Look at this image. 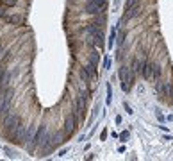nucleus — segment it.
Segmentation results:
<instances>
[{"mask_svg":"<svg viewBox=\"0 0 173 161\" xmlns=\"http://www.w3.org/2000/svg\"><path fill=\"white\" fill-rule=\"evenodd\" d=\"M123 109H125V113H127V114H132V113H134V109L128 106V102H123Z\"/></svg>","mask_w":173,"mask_h":161,"instance_id":"16","label":"nucleus"},{"mask_svg":"<svg viewBox=\"0 0 173 161\" xmlns=\"http://www.w3.org/2000/svg\"><path fill=\"white\" fill-rule=\"evenodd\" d=\"M105 38H104V31H100V32H96L95 36H91V41H93V45L96 49H100L102 52H104V49H105V41H104Z\"/></svg>","mask_w":173,"mask_h":161,"instance_id":"5","label":"nucleus"},{"mask_svg":"<svg viewBox=\"0 0 173 161\" xmlns=\"http://www.w3.org/2000/svg\"><path fill=\"white\" fill-rule=\"evenodd\" d=\"M105 89H107V97H105V104H107V106H111V104H113V84H111V82H107Z\"/></svg>","mask_w":173,"mask_h":161,"instance_id":"10","label":"nucleus"},{"mask_svg":"<svg viewBox=\"0 0 173 161\" xmlns=\"http://www.w3.org/2000/svg\"><path fill=\"white\" fill-rule=\"evenodd\" d=\"M143 13H145V11H143V4H141V2H138V4H136V6H132V7H125L123 16H125L127 20H134V18H139Z\"/></svg>","mask_w":173,"mask_h":161,"instance_id":"2","label":"nucleus"},{"mask_svg":"<svg viewBox=\"0 0 173 161\" xmlns=\"http://www.w3.org/2000/svg\"><path fill=\"white\" fill-rule=\"evenodd\" d=\"M96 114H98V106L93 109V113H91V118H89V122H88V124H93V120L96 118Z\"/></svg>","mask_w":173,"mask_h":161,"instance_id":"17","label":"nucleus"},{"mask_svg":"<svg viewBox=\"0 0 173 161\" xmlns=\"http://www.w3.org/2000/svg\"><path fill=\"white\" fill-rule=\"evenodd\" d=\"M118 75H120V82H121V89L125 91V93H128L130 91V88L134 86V81H136V72L132 70V68H127V66H120L118 70Z\"/></svg>","mask_w":173,"mask_h":161,"instance_id":"1","label":"nucleus"},{"mask_svg":"<svg viewBox=\"0 0 173 161\" xmlns=\"http://www.w3.org/2000/svg\"><path fill=\"white\" fill-rule=\"evenodd\" d=\"M0 4L6 6V7L9 9V7H14V6L18 4V0H0Z\"/></svg>","mask_w":173,"mask_h":161,"instance_id":"11","label":"nucleus"},{"mask_svg":"<svg viewBox=\"0 0 173 161\" xmlns=\"http://www.w3.org/2000/svg\"><path fill=\"white\" fill-rule=\"evenodd\" d=\"M86 2H93V4H98V6L107 7V0H86Z\"/></svg>","mask_w":173,"mask_h":161,"instance_id":"15","label":"nucleus"},{"mask_svg":"<svg viewBox=\"0 0 173 161\" xmlns=\"http://www.w3.org/2000/svg\"><path fill=\"white\" fill-rule=\"evenodd\" d=\"M45 134H47V127H45V125H39V129L36 131V134H34V138H32V140H34V145H32V147L43 143V136H45Z\"/></svg>","mask_w":173,"mask_h":161,"instance_id":"6","label":"nucleus"},{"mask_svg":"<svg viewBox=\"0 0 173 161\" xmlns=\"http://www.w3.org/2000/svg\"><path fill=\"white\" fill-rule=\"evenodd\" d=\"M109 68H111V56L105 54L104 56V70H109Z\"/></svg>","mask_w":173,"mask_h":161,"instance_id":"13","label":"nucleus"},{"mask_svg":"<svg viewBox=\"0 0 173 161\" xmlns=\"http://www.w3.org/2000/svg\"><path fill=\"white\" fill-rule=\"evenodd\" d=\"M120 142H123V143H127L128 142V138H130V132H128V131H123V132H120Z\"/></svg>","mask_w":173,"mask_h":161,"instance_id":"12","label":"nucleus"},{"mask_svg":"<svg viewBox=\"0 0 173 161\" xmlns=\"http://www.w3.org/2000/svg\"><path fill=\"white\" fill-rule=\"evenodd\" d=\"M166 120H168V122H173V113H171V114H168V117H166Z\"/></svg>","mask_w":173,"mask_h":161,"instance_id":"22","label":"nucleus"},{"mask_svg":"<svg viewBox=\"0 0 173 161\" xmlns=\"http://www.w3.org/2000/svg\"><path fill=\"white\" fill-rule=\"evenodd\" d=\"M4 20L9 21V24H14V25L23 24V16H18V14H4Z\"/></svg>","mask_w":173,"mask_h":161,"instance_id":"8","label":"nucleus"},{"mask_svg":"<svg viewBox=\"0 0 173 161\" xmlns=\"http://www.w3.org/2000/svg\"><path fill=\"white\" fill-rule=\"evenodd\" d=\"M162 140H166V142H169V140H173V136H169V134H164V138Z\"/></svg>","mask_w":173,"mask_h":161,"instance_id":"21","label":"nucleus"},{"mask_svg":"<svg viewBox=\"0 0 173 161\" xmlns=\"http://www.w3.org/2000/svg\"><path fill=\"white\" fill-rule=\"evenodd\" d=\"M0 93H2V84H0Z\"/></svg>","mask_w":173,"mask_h":161,"instance_id":"23","label":"nucleus"},{"mask_svg":"<svg viewBox=\"0 0 173 161\" xmlns=\"http://www.w3.org/2000/svg\"><path fill=\"white\" fill-rule=\"evenodd\" d=\"M121 122H123V117H121V114H116V117H114V124H118V125H120Z\"/></svg>","mask_w":173,"mask_h":161,"instance_id":"19","label":"nucleus"},{"mask_svg":"<svg viewBox=\"0 0 173 161\" xmlns=\"http://www.w3.org/2000/svg\"><path fill=\"white\" fill-rule=\"evenodd\" d=\"M155 118H157V120H159L161 124H164V122H166V117H164V114H162V111H161L159 107L155 109Z\"/></svg>","mask_w":173,"mask_h":161,"instance_id":"14","label":"nucleus"},{"mask_svg":"<svg viewBox=\"0 0 173 161\" xmlns=\"http://www.w3.org/2000/svg\"><path fill=\"white\" fill-rule=\"evenodd\" d=\"M127 36H128V31L118 29V34H116V49H118V47H123V45H125Z\"/></svg>","mask_w":173,"mask_h":161,"instance_id":"7","label":"nucleus"},{"mask_svg":"<svg viewBox=\"0 0 173 161\" xmlns=\"http://www.w3.org/2000/svg\"><path fill=\"white\" fill-rule=\"evenodd\" d=\"M107 136H109V131L104 129V131L100 132V140H102V142H105V140H107Z\"/></svg>","mask_w":173,"mask_h":161,"instance_id":"18","label":"nucleus"},{"mask_svg":"<svg viewBox=\"0 0 173 161\" xmlns=\"http://www.w3.org/2000/svg\"><path fill=\"white\" fill-rule=\"evenodd\" d=\"M66 152H68V149H61V150H59V157H61V156H64Z\"/></svg>","mask_w":173,"mask_h":161,"instance_id":"20","label":"nucleus"},{"mask_svg":"<svg viewBox=\"0 0 173 161\" xmlns=\"http://www.w3.org/2000/svg\"><path fill=\"white\" fill-rule=\"evenodd\" d=\"M116 34H118V29H116V25H113V27H111V32H109V38H107V49H113V47H114Z\"/></svg>","mask_w":173,"mask_h":161,"instance_id":"9","label":"nucleus"},{"mask_svg":"<svg viewBox=\"0 0 173 161\" xmlns=\"http://www.w3.org/2000/svg\"><path fill=\"white\" fill-rule=\"evenodd\" d=\"M150 81H162V66L155 61H150Z\"/></svg>","mask_w":173,"mask_h":161,"instance_id":"3","label":"nucleus"},{"mask_svg":"<svg viewBox=\"0 0 173 161\" xmlns=\"http://www.w3.org/2000/svg\"><path fill=\"white\" fill-rule=\"evenodd\" d=\"M77 125H79V118H77V114L75 113H70L68 117H66V120H64V129H66V132H68V136L77 129Z\"/></svg>","mask_w":173,"mask_h":161,"instance_id":"4","label":"nucleus"}]
</instances>
